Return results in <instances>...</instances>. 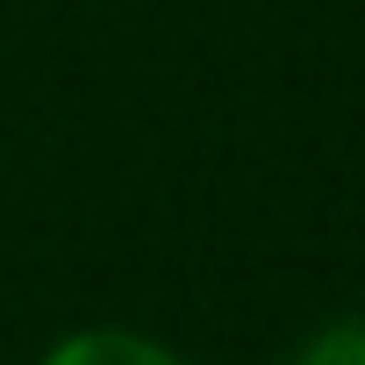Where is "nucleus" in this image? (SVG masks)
Instances as JSON below:
<instances>
[{
  "mask_svg": "<svg viewBox=\"0 0 365 365\" xmlns=\"http://www.w3.org/2000/svg\"><path fill=\"white\" fill-rule=\"evenodd\" d=\"M36 365H194V358L129 322H86V329H65L58 344H43Z\"/></svg>",
  "mask_w": 365,
  "mask_h": 365,
  "instance_id": "obj_1",
  "label": "nucleus"
},
{
  "mask_svg": "<svg viewBox=\"0 0 365 365\" xmlns=\"http://www.w3.org/2000/svg\"><path fill=\"white\" fill-rule=\"evenodd\" d=\"M287 365H365V308L358 315H329L322 329H308Z\"/></svg>",
  "mask_w": 365,
  "mask_h": 365,
  "instance_id": "obj_2",
  "label": "nucleus"
}]
</instances>
